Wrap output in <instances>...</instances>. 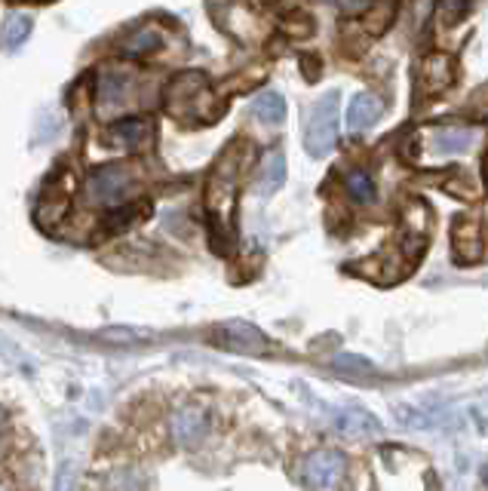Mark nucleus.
Returning a JSON list of instances; mask_svg holds the SVG:
<instances>
[{
	"label": "nucleus",
	"instance_id": "nucleus-1",
	"mask_svg": "<svg viewBox=\"0 0 488 491\" xmlns=\"http://www.w3.org/2000/svg\"><path fill=\"white\" fill-rule=\"evenodd\" d=\"M243 166L236 160V145L221 154L209 176V187H206V206H209V228H212V246L216 252H225L221 240L227 237V218L234 213L236 187H240Z\"/></svg>",
	"mask_w": 488,
	"mask_h": 491
},
{
	"label": "nucleus",
	"instance_id": "nucleus-2",
	"mask_svg": "<svg viewBox=\"0 0 488 491\" xmlns=\"http://www.w3.org/2000/svg\"><path fill=\"white\" fill-rule=\"evenodd\" d=\"M163 108L170 111L175 120L200 117V120H216L221 105L212 102V89L206 74L200 71H181L179 77L170 80L163 93Z\"/></svg>",
	"mask_w": 488,
	"mask_h": 491
},
{
	"label": "nucleus",
	"instance_id": "nucleus-3",
	"mask_svg": "<svg viewBox=\"0 0 488 491\" xmlns=\"http://www.w3.org/2000/svg\"><path fill=\"white\" fill-rule=\"evenodd\" d=\"M338 93H326L310 111L308 120V154L310 157H326L332 154L335 141H338Z\"/></svg>",
	"mask_w": 488,
	"mask_h": 491
},
{
	"label": "nucleus",
	"instance_id": "nucleus-4",
	"mask_svg": "<svg viewBox=\"0 0 488 491\" xmlns=\"http://www.w3.org/2000/svg\"><path fill=\"white\" fill-rule=\"evenodd\" d=\"M135 185V169L129 163H108L89 172L87 200L89 203H117Z\"/></svg>",
	"mask_w": 488,
	"mask_h": 491
},
{
	"label": "nucleus",
	"instance_id": "nucleus-5",
	"mask_svg": "<svg viewBox=\"0 0 488 491\" xmlns=\"http://www.w3.org/2000/svg\"><path fill=\"white\" fill-rule=\"evenodd\" d=\"M455 83V59L446 56V52H433L427 56L421 65H418L415 74V89L418 95H439L446 93Z\"/></svg>",
	"mask_w": 488,
	"mask_h": 491
},
{
	"label": "nucleus",
	"instance_id": "nucleus-6",
	"mask_svg": "<svg viewBox=\"0 0 488 491\" xmlns=\"http://www.w3.org/2000/svg\"><path fill=\"white\" fill-rule=\"evenodd\" d=\"M216 344L225 347V350H236V353H268L271 350V341L264 338L262 329L249 326V323H225V326L216 329Z\"/></svg>",
	"mask_w": 488,
	"mask_h": 491
},
{
	"label": "nucleus",
	"instance_id": "nucleus-7",
	"mask_svg": "<svg viewBox=\"0 0 488 491\" xmlns=\"http://www.w3.org/2000/svg\"><path fill=\"white\" fill-rule=\"evenodd\" d=\"M345 455H338V451H317L304 464V479L314 491H332L345 476Z\"/></svg>",
	"mask_w": 488,
	"mask_h": 491
},
{
	"label": "nucleus",
	"instance_id": "nucleus-8",
	"mask_svg": "<svg viewBox=\"0 0 488 491\" xmlns=\"http://www.w3.org/2000/svg\"><path fill=\"white\" fill-rule=\"evenodd\" d=\"M71 196H74V178L71 172H59L56 176V187L47 185L37 200V222L47 224V218H65L68 206H71Z\"/></svg>",
	"mask_w": 488,
	"mask_h": 491
},
{
	"label": "nucleus",
	"instance_id": "nucleus-9",
	"mask_svg": "<svg viewBox=\"0 0 488 491\" xmlns=\"http://www.w3.org/2000/svg\"><path fill=\"white\" fill-rule=\"evenodd\" d=\"M479 139V130H473V126H437V130L430 132V154L437 157H448V154H467L473 150Z\"/></svg>",
	"mask_w": 488,
	"mask_h": 491
},
{
	"label": "nucleus",
	"instance_id": "nucleus-10",
	"mask_svg": "<svg viewBox=\"0 0 488 491\" xmlns=\"http://www.w3.org/2000/svg\"><path fill=\"white\" fill-rule=\"evenodd\" d=\"M129 93H133V77L124 71H105L98 74V86H96V102L102 111H117L126 105Z\"/></svg>",
	"mask_w": 488,
	"mask_h": 491
},
{
	"label": "nucleus",
	"instance_id": "nucleus-11",
	"mask_svg": "<svg viewBox=\"0 0 488 491\" xmlns=\"http://www.w3.org/2000/svg\"><path fill=\"white\" fill-rule=\"evenodd\" d=\"M381 111H384V105H381V98L375 93H356L350 98V108H347V130L350 132L372 130V126L378 123Z\"/></svg>",
	"mask_w": 488,
	"mask_h": 491
},
{
	"label": "nucleus",
	"instance_id": "nucleus-12",
	"mask_svg": "<svg viewBox=\"0 0 488 491\" xmlns=\"http://www.w3.org/2000/svg\"><path fill=\"white\" fill-rule=\"evenodd\" d=\"M483 228H479L476 218H464L455 224V255L464 264H473L483 259Z\"/></svg>",
	"mask_w": 488,
	"mask_h": 491
},
{
	"label": "nucleus",
	"instance_id": "nucleus-13",
	"mask_svg": "<svg viewBox=\"0 0 488 491\" xmlns=\"http://www.w3.org/2000/svg\"><path fill=\"white\" fill-rule=\"evenodd\" d=\"M151 135V123L144 117H124L114 120L108 126V141L120 148H139L142 141H148Z\"/></svg>",
	"mask_w": 488,
	"mask_h": 491
},
{
	"label": "nucleus",
	"instance_id": "nucleus-14",
	"mask_svg": "<svg viewBox=\"0 0 488 491\" xmlns=\"http://www.w3.org/2000/svg\"><path fill=\"white\" fill-rule=\"evenodd\" d=\"M144 213H148V203H126V206L111 209V213L102 218V224H98V233H105V237L124 233L133 228L139 218H144Z\"/></svg>",
	"mask_w": 488,
	"mask_h": 491
},
{
	"label": "nucleus",
	"instance_id": "nucleus-15",
	"mask_svg": "<svg viewBox=\"0 0 488 491\" xmlns=\"http://www.w3.org/2000/svg\"><path fill=\"white\" fill-rule=\"evenodd\" d=\"M172 433L179 445H197L206 433V414L197 409H185L172 418Z\"/></svg>",
	"mask_w": 488,
	"mask_h": 491
},
{
	"label": "nucleus",
	"instance_id": "nucleus-16",
	"mask_svg": "<svg viewBox=\"0 0 488 491\" xmlns=\"http://www.w3.org/2000/svg\"><path fill=\"white\" fill-rule=\"evenodd\" d=\"M32 28H34L32 16H25V13H13V16H6L4 25H0V41H4V47L19 50L22 43L32 37Z\"/></svg>",
	"mask_w": 488,
	"mask_h": 491
},
{
	"label": "nucleus",
	"instance_id": "nucleus-17",
	"mask_svg": "<svg viewBox=\"0 0 488 491\" xmlns=\"http://www.w3.org/2000/svg\"><path fill=\"white\" fill-rule=\"evenodd\" d=\"M253 114L268 126H280L286 120V98L280 93H262L253 102Z\"/></svg>",
	"mask_w": 488,
	"mask_h": 491
},
{
	"label": "nucleus",
	"instance_id": "nucleus-18",
	"mask_svg": "<svg viewBox=\"0 0 488 491\" xmlns=\"http://www.w3.org/2000/svg\"><path fill=\"white\" fill-rule=\"evenodd\" d=\"M160 47H163V34L148 25V28H139V32L129 37L124 52L129 59H148V56H154Z\"/></svg>",
	"mask_w": 488,
	"mask_h": 491
},
{
	"label": "nucleus",
	"instance_id": "nucleus-19",
	"mask_svg": "<svg viewBox=\"0 0 488 491\" xmlns=\"http://www.w3.org/2000/svg\"><path fill=\"white\" fill-rule=\"evenodd\" d=\"M286 181V154L283 150H271L262 163V194L268 196L273 194L277 187H283Z\"/></svg>",
	"mask_w": 488,
	"mask_h": 491
},
{
	"label": "nucleus",
	"instance_id": "nucleus-20",
	"mask_svg": "<svg viewBox=\"0 0 488 491\" xmlns=\"http://www.w3.org/2000/svg\"><path fill=\"white\" fill-rule=\"evenodd\" d=\"M345 187H347L350 200L360 203V206H369V203L375 200V181H372V176H369V172H365V169H354V172H347Z\"/></svg>",
	"mask_w": 488,
	"mask_h": 491
},
{
	"label": "nucleus",
	"instance_id": "nucleus-21",
	"mask_svg": "<svg viewBox=\"0 0 488 491\" xmlns=\"http://www.w3.org/2000/svg\"><path fill=\"white\" fill-rule=\"evenodd\" d=\"M391 19H393L391 0H375V4H372V13H365V16L360 19V28L365 34H381V32H387Z\"/></svg>",
	"mask_w": 488,
	"mask_h": 491
},
{
	"label": "nucleus",
	"instance_id": "nucleus-22",
	"mask_svg": "<svg viewBox=\"0 0 488 491\" xmlns=\"http://www.w3.org/2000/svg\"><path fill=\"white\" fill-rule=\"evenodd\" d=\"M470 13V0H439L437 4V16L442 25H455Z\"/></svg>",
	"mask_w": 488,
	"mask_h": 491
},
{
	"label": "nucleus",
	"instance_id": "nucleus-23",
	"mask_svg": "<svg viewBox=\"0 0 488 491\" xmlns=\"http://www.w3.org/2000/svg\"><path fill=\"white\" fill-rule=\"evenodd\" d=\"M283 32L289 37H310L314 34V22L304 16V13H292V16L283 19Z\"/></svg>",
	"mask_w": 488,
	"mask_h": 491
},
{
	"label": "nucleus",
	"instance_id": "nucleus-24",
	"mask_svg": "<svg viewBox=\"0 0 488 491\" xmlns=\"http://www.w3.org/2000/svg\"><path fill=\"white\" fill-rule=\"evenodd\" d=\"M483 482H485V486H488V467H485V470H483Z\"/></svg>",
	"mask_w": 488,
	"mask_h": 491
},
{
	"label": "nucleus",
	"instance_id": "nucleus-25",
	"mask_svg": "<svg viewBox=\"0 0 488 491\" xmlns=\"http://www.w3.org/2000/svg\"><path fill=\"white\" fill-rule=\"evenodd\" d=\"M332 4H335V0H332Z\"/></svg>",
	"mask_w": 488,
	"mask_h": 491
}]
</instances>
